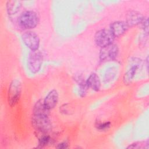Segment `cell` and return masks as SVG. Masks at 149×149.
Instances as JSON below:
<instances>
[{"instance_id": "obj_11", "label": "cell", "mask_w": 149, "mask_h": 149, "mask_svg": "<svg viewBox=\"0 0 149 149\" xmlns=\"http://www.w3.org/2000/svg\"><path fill=\"white\" fill-rule=\"evenodd\" d=\"M88 88H91L94 91H98L100 88L101 82L99 77L96 73H92L90 75L87 80H86Z\"/></svg>"}, {"instance_id": "obj_16", "label": "cell", "mask_w": 149, "mask_h": 149, "mask_svg": "<svg viewBox=\"0 0 149 149\" xmlns=\"http://www.w3.org/2000/svg\"><path fill=\"white\" fill-rule=\"evenodd\" d=\"M51 140V139L49 136L45 135L41 137V138L39 140V147H43L44 146H46L47 144H49V141Z\"/></svg>"}, {"instance_id": "obj_3", "label": "cell", "mask_w": 149, "mask_h": 149, "mask_svg": "<svg viewBox=\"0 0 149 149\" xmlns=\"http://www.w3.org/2000/svg\"><path fill=\"white\" fill-rule=\"evenodd\" d=\"M115 36L110 30L102 29L98 31L94 36L96 44L101 48L105 47L113 43Z\"/></svg>"}, {"instance_id": "obj_10", "label": "cell", "mask_w": 149, "mask_h": 149, "mask_svg": "<svg viewBox=\"0 0 149 149\" xmlns=\"http://www.w3.org/2000/svg\"><path fill=\"white\" fill-rule=\"evenodd\" d=\"M58 101V93L56 90H52L48 93L44 100V102L46 107L50 109H53Z\"/></svg>"}, {"instance_id": "obj_18", "label": "cell", "mask_w": 149, "mask_h": 149, "mask_svg": "<svg viewBox=\"0 0 149 149\" xmlns=\"http://www.w3.org/2000/svg\"><path fill=\"white\" fill-rule=\"evenodd\" d=\"M110 126V123L108 122H104V123H101L100 124H98L97 126V129L100 130H105L107 129H108Z\"/></svg>"}, {"instance_id": "obj_14", "label": "cell", "mask_w": 149, "mask_h": 149, "mask_svg": "<svg viewBox=\"0 0 149 149\" xmlns=\"http://www.w3.org/2000/svg\"><path fill=\"white\" fill-rule=\"evenodd\" d=\"M74 79L76 81L79 86V93L80 96L84 97L86 95V92L88 88L86 81H84L83 77L81 74L76 76Z\"/></svg>"}, {"instance_id": "obj_9", "label": "cell", "mask_w": 149, "mask_h": 149, "mask_svg": "<svg viewBox=\"0 0 149 149\" xmlns=\"http://www.w3.org/2000/svg\"><path fill=\"white\" fill-rule=\"evenodd\" d=\"M144 17L143 15L135 10H130L126 15V23L129 27L140 24Z\"/></svg>"}, {"instance_id": "obj_8", "label": "cell", "mask_w": 149, "mask_h": 149, "mask_svg": "<svg viewBox=\"0 0 149 149\" xmlns=\"http://www.w3.org/2000/svg\"><path fill=\"white\" fill-rule=\"evenodd\" d=\"M129 27L126 22L117 21L112 23L110 26V30L115 37H119L123 34Z\"/></svg>"}, {"instance_id": "obj_1", "label": "cell", "mask_w": 149, "mask_h": 149, "mask_svg": "<svg viewBox=\"0 0 149 149\" xmlns=\"http://www.w3.org/2000/svg\"><path fill=\"white\" fill-rule=\"evenodd\" d=\"M38 22V15L36 12L32 10H27L23 12L18 19L20 26L24 29H33L37 26Z\"/></svg>"}, {"instance_id": "obj_5", "label": "cell", "mask_w": 149, "mask_h": 149, "mask_svg": "<svg viewBox=\"0 0 149 149\" xmlns=\"http://www.w3.org/2000/svg\"><path fill=\"white\" fill-rule=\"evenodd\" d=\"M43 57L41 53L39 51H32L30 53L28 61L27 66L31 73H37L42 65Z\"/></svg>"}, {"instance_id": "obj_17", "label": "cell", "mask_w": 149, "mask_h": 149, "mask_svg": "<svg viewBox=\"0 0 149 149\" xmlns=\"http://www.w3.org/2000/svg\"><path fill=\"white\" fill-rule=\"evenodd\" d=\"M140 25L141 26V29L144 30L145 33L148 34V17H144Z\"/></svg>"}, {"instance_id": "obj_2", "label": "cell", "mask_w": 149, "mask_h": 149, "mask_svg": "<svg viewBox=\"0 0 149 149\" xmlns=\"http://www.w3.org/2000/svg\"><path fill=\"white\" fill-rule=\"evenodd\" d=\"M31 122L34 128L40 132L47 133L51 130V122L48 116L33 114Z\"/></svg>"}, {"instance_id": "obj_4", "label": "cell", "mask_w": 149, "mask_h": 149, "mask_svg": "<svg viewBox=\"0 0 149 149\" xmlns=\"http://www.w3.org/2000/svg\"><path fill=\"white\" fill-rule=\"evenodd\" d=\"M22 91V84L18 80H13L10 84L8 90V102L14 106L19 101Z\"/></svg>"}, {"instance_id": "obj_20", "label": "cell", "mask_w": 149, "mask_h": 149, "mask_svg": "<svg viewBox=\"0 0 149 149\" xmlns=\"http://www.w3.org/2000/svg\"><path fill=\"white\" fill-rule=\"evenodd\" d=\"M56 147L57 148H66L68 147V146L66 142H63V143L58 144Z\"/></svg>"}, {"instance_id": "obj_13", "label": "cell", "mask_w": 149, "mask_h": 149, "mask_svg": "<svg viewBox=\"0 0 149 149\" xmlns=\"http://www.w3.org/2000/svg\"><path fill=\"white\" fill-rule=\"evenodd\" d=\"M22 6L20 1H9L6 3V9L9 15L16 13Z\"/></svg>"}, {"instance_id": "obj_7", "label": "cell", "mask_w": 149, "mask_h": 149, "mask_svg": "<svg viewBox=\"0 0 149 149\" xmlns=\"http://www.w3.org/2000/svg\"><path fill=\"white\" fill-rule=\"evenodd\" d=\"M118 51V46L113 44L101 48L100 53V59L101 61H112L116 58Z\"/></svg>"}, {"instance_id": "obj_6", "label": "cell", "mask_w": 149, "mask_h": 149, "mask_svg": "<svg viewBox=\"0 0 149 149\" xmlns=\"http://www.w3.org/2000/svg\"><path fill=\"white\" fill-rule=\"evenodd\" d=\"M22 37L24 44L30 49L31 51H37L40 45V39L37 34L29 31L24 33Z\"/></svg>"}, {"instance_id": "obj_19", "label": "cell", "mask_w": 149, "mask_h": 149, "mask_svg": "<svg viewBox=\"0 0 149 149\" xmlns=\"http://www.w3.org/2000/svg\"><path fill=\"white\" fill-rule=\"evenodd\" d=\"M145 148V146H144V144H141V142L135 143L132 144L129 147H127V148Z\"/></svg>"}, {"instance_id": "obj_15", "label": "cell", "mask_w": 149, "mask_h": 149, "mask_svg": "<svg viewBox=\"0 0 149 149\" xmlns=\"http://www.w3.org/2000/svg\"><path fill=\"white\" fill-rule=\"evenodd\" d=\"M138 68H139V65L137 63L134 64L131 67V68L125 74L123 80L125 83H129L131 81V80L134 77V74H136Z\"/></svg>"}, {"instance_id": "obj_12", "label": "cell", "mask_w": 149, "mask_h": 149, "mask_svg": "<svg viewBox=\"0 0 149 149\" xmlns=\"http://www.w3.org/2000/svg\"><path fill=\"white\" fill-rule=\"evenodd\" d=\"M33 114L49 116V109H48L44 104V100H38L34 106Z\"/></svg>"}]
</instances>
